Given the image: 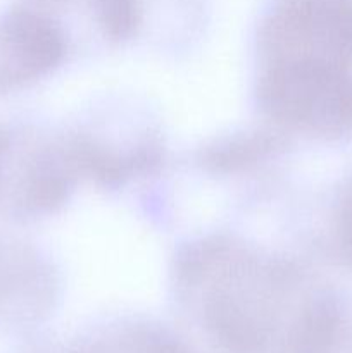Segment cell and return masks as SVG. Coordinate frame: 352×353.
<instances>
[{"mask_svg":"<svg viewBox=\"0 0 352 353\" xmlns=\"http://www.w3.org/2000/svg\"><path fill=\"white\" fill-rule=\"evenodd\" d=\"M188 255L186 286L202 336L216 353H335L352 307L328 286L285 264L206 245Z\"/></svg>","mask_w":352,"mask_h":353,"instance_id":"6da1fadb","label":"cell"},{"mask_svg":"<svg viewBox=\"0 0 352 353\" xmlns=\"http://www.w3.org/2000/svg\"><path fill=\"white\" fill-rule=\"evenodd\" d=\"M259 102L278 123L323 141L352 138V71L306 61H271Z\"/></svg>","mask_w":352,"mask_h":353,"instance_id":"7a4b0ae2","label":"cell"},{"mask_svg":"<svg viewBox=\"0 0 352 353\" xmlns=\"http://www.w3.org/2000/svg\"><path fill=\"white\" fill-rule=\"evenodd\" d=\"M271 61L352 71V0H271L259 31Z\"/></svg>","mask_w":352,"mask_h":353,"instance_id":"3957f363","label":"cell"},{"mask_svg":"<svg viewBox=\"0 0 352 353\" xmlns=\"http://www.w3.org/2000/svg\"><path fill=\"white\" fill-rule=\"evenodd\" d=\"M64 52V34L52 17L17 6L0 21V54L9 83L33 78L54 68Z\"/></svg>","mask_w":352,"mask_h":353,"instance_id":"277c9868","label":"cell"},{"mask_svg":"<svg viewBox=\"0 0 352 353\" xmlns=\"http://www.w3.org/2000/svg\"><path fill=\"white\" fill-rule=\"evenodd\" d=\"M66 353H195L179 338L162 327L128 323L79 338Z\"/></svg>","mask_w":352,"mask_h":353,"instance_id":"5b68a950","label":"cell"},{"mask_svg":"<svg viewBox=\"0 0 352 353\" xmlns=\"http://www.w3.org/2000/svg\"><path fill=\"white\" fill-rule=\"evenodd\" d=\"M330 247L337 261L352 269V174L335 196L330 219Z\"/></svg>","mask_w":352,"mask_h":353,"instance_id":"8992f818","label":"cell"},{"mask_svg":"<svg viewBox=\"0 0 352 353\" xmlns=\"http://www.w3.org/2000/svg\"><path fill=\"white\" fill-rule=\"evenodd\" d=\"M275 145V140L268 137H251L245 140H237L233 143L223 145L219 148H213L209 152V162L216 168H235L244 162L252 161L255 157L268 154L271 147Z\"/></svg>","mask_w":352,"mask_h":353,"instance_id":"52a82bcc","label":"cell"},{"mask_svg":"<svg viewBox=\"0 0 352 353\" xmlns=\"http://www.w3.org/2000/svg\"><path fill=\"white\" fill-rule=\"evenodd\" d=\"M3 152H6V138L0 134V174H2V157H3Z\"/></svg>","mask_w":352,"mask_h":353,"instance_id":"ba28073f","label":"cell"}]
</instances>
